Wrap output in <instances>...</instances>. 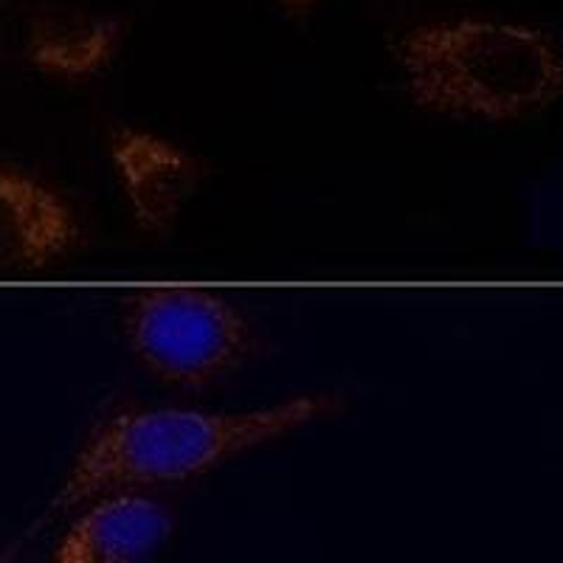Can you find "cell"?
<instances>
[{
	"label": "cell",
	"mask_w": 563,
	"mask_h": 563,
	"mask_svg": "<svg viewBox=\"0 0 563 563\" xmlns=\"http://www.w3.org/2000/svg\"><path fill=\"white\" fill-rule=\"evenodd\" d=\"M346 409L339 391H310L245 411L124 409L90 431L40 519L0 558L7 563L29 538L54 519L110 493L144 490L198 479L238 456L271 445L296 431L333 420Z\"/></svg>",
	"instance_id": "1"
},
{
	"label": "cell",
	"mask_w": 563,
	"mask_h": 563,
	"mask_svg": "<svg viewBox=\"0 0 563 563\" xmlns=\"http://www.w3.org/2000/svg\"><path fill=\"white\" fill-rule=\"evenodd\" d=\"M406 93L426 113L510 122L563 93V57L538 29L487 18L422 20L391 43Z\"/></svg>",
	"instance_id": "2"
},
{
	"label": "cell",
	"mask_w": 563,
	"mask_h": 563,
	"mask_svg": "<svg viewBox=\"0 0 563 563\" xmlns=\"http://www.w3.org/2000/svg\"><path fill=\"white\" fill-rule=\"evenodd\" d=\"M122 330L141 366L169 386L220 384L260 355L249 316L225 296L189 285H153L130 294Z\"/></svg>",
	"instance_id": "3"
},
{
	"label": "cell",
	"mask_w": 563,
	"mask_h": 563,
	"mask_svg": "<svg viewBox=\"0 0 563 563\" xmlns=\"http://www.w3.org/2000/svg\"><path fill=\"white\" fill-rule=\"evenodd\" d=\"M108 153L141 231L167 238L189 200L198 198L211 167L175 141L139 128H115Z\"/></svg>",
	"instance_id": "4"
},
{
	"label": "cell",
	"mask_w": 563,
	"mask_h": 563,
	"mask_svg": "<svg viewBox=\"0 0 563 563\" xmlns=\"http://www.w3.org/2000/svg\"><path fill=\"white\" fill-rule=\"evenodd\" d=\"M82 243L77 211L54 186L0 164V268L43 271Z\"/></svg>",
	"instance_id": "5"
},
{
	"label": "cell",
	"mask_w": 563,
	"mask_h": 563,
	"mask_svg": "<svg viewBox=\"0 0 563 563\" xmlns=\"http://www.w3.org/2000/svg\"><path fill=\"white\" fill-rule=\"evenodd\" d=\"M175 532V516L147 493H110L65 530L52 563H150Z\"/></svg>",
	"instance_id": "6"
},
{
	"label": "cell",
	"mask_w": 563,
	"mask_h": 563,
	"mask_svg": "<svg viewBox=\"0 0 563 563\" xmlns=\"http://www.w3.org/2000/svg\"><path fill=\"white\" fill-rule=\"evenodd\" d=\"M130 18L82 3H43L26 26V59L52 79L88 82L122 54Z\"/></svg>",
	"instance_id": "7"
},
{
	"label": "cell",
	"mask_w": 563,
	"mask_h": 563,
	"mask_svg": "<svg viewBox=\"0 0 563 563\" xmlns=\"http://www.w3.org/2000/svg\"><path fill=\"white\" fill-rule=\"evenodd\" d=\"M279 3V9L288 18H308V14H313V9L319 7L321 0H276Z\"/></svg>",
	"instance_id": "8"
}]
</instances>
